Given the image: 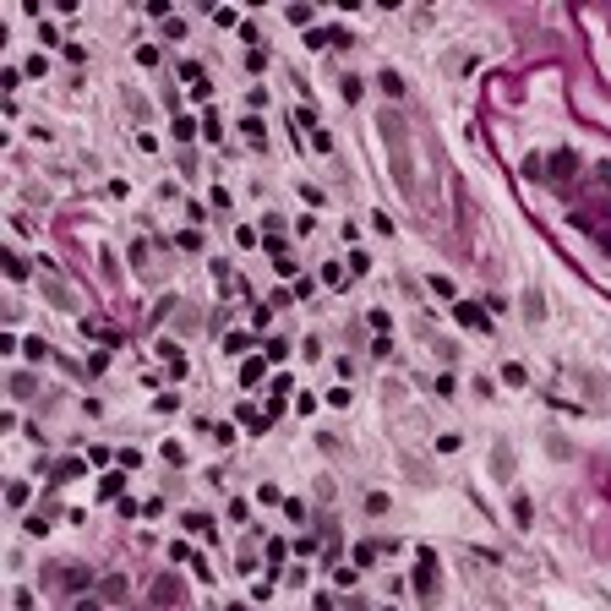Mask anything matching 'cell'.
Returning a JSON list of instances; mask_svg holds the SVG:
<instances>
[{
	"mask_svg": "<svg viewBox=\"0 0 611 611\" xmlns=\"http://www.w3.org/2000/svg\"><path fill=\"white\" fill-rule=\"evenodd\" d=\"M431 568H437V557L431 551H420V573H415V590H420V601L431 606V595H437V584H431Z\"/></svg>",
	"mask_w": 611,
	"mask_h": 611,
	"instance_id": "cell-1",
	"label": "cell"
},
{
	"mask_svg": "<svg viewBox=\"0 0 611 611\" xmlns=\"http://www.w3.org/2000/svg\"><path fill=\"white\" fill-rule=\"evenodd\" d=\"M491 469H497V480H513V448H508V442L491 448Z\"/></svg>",
	"mask_w": 611,
	"mask_h": 611,
	"instance_id": "cell-2",
	"label": "cell"
},
{
	"mask_svg": "<svg viewBox=\"0 0 611 611\" xmlns=\"http://www.w3.org/2000/svg\"><path fill=\"white\" fill-rule=\"evenodd\" d=\"M453 317L464 322V328H486V311H480L475 301H458V306H453Z\"/></svg>",
	"mask_w": 611,
	"mask_h": 611,
	"instance_id": "cell-3",
	"label": "cell"
},
{
	"mask_svg": "<svg viewBox=\"0 0 611 611\" xmlns=\"http://www.w3.org/2000/svg\"><path fill=\"white\" fill-rule=\"evenodd\" d=\"M551 169H557V180H562V175H573V169H579V153H573V148L551 153Z\"/></svg>",
	"mask_w": 611,
	"mask_h": 611,
	"instance_id": "cell-4",
	"label": "cell"
},
{
	"mask_svg": "<svg viewBox=\"0 0 611 611\" xmlns=\"http://www.w3.org/2000/svg\"><path fill=\"white\" fill-rule=\"evenodd\" d=\"M44 295H50L55 306H66V311H72V290H66L61 279H44Z\"/></svg>",
	"mask_w": 611,
	"mask_h": 611,
	"instance_id": "cell-5",
	"label": "cell"
},
{
	"mask_svg": "<svg viewBox=\"0 0 611 611\" xmlns=\"http://www.w3.org/2000/svg\"><path fill=\"white\" fill-rule=\"evenodd\" d=\"M382 93H387V98H404V76L393 72V66L382 72Z\"/></svg>",
	"mask_w": 611,
	"mask_h": 611,
	"instance_id": "cell-6",
	"label": "cell"
},
{
	"mask_svg": "<svg viewBox=\"0 0 611 611\" xmlns=\"http://www.w3.org/2000/svg\"><path fill=\"white\" fill-rule=\"evenodd\" d=\"M513 519H519V530L535 519V502H530V497H513Z\"/></svg>",
	"mask_w": 611,
	"mask_h": 611,
	"instance_id": "cell-7",
	"label": "cell"
},
{
	"mask_svg": "<svg viewBox=\"0 0 611 611\" xmlns=\"http://www.w3.org/2000/svg\"><path fill=\"white\" fill-rule=\"evenodd\" d=\"M502 382H508V387H524V366H519V361H508V366H502Z\"/></svg>",
	"mask_w": 611,
	"mask_h": 611,
	"instance_id": "cell-8",
	"label": "cell"
},
{
	"mask_svg": "<svg viewBox=\"0 0 611 611\" xmlns=\"http://www.w3.org/2000/svg\"><path fill=\"white\" fill-rule=\"evenodd\" d=\"M6 273H11V279H28V262H22L17 251H6Z\"/></svg>",
	"mask_w": 611,
	"mask_h": 611,
	"instance_id": "cell-9",
	"label": "cell"
},
{
	"mask_svg": "<svg viewBox=\"0 0 611 611\" xmlns=\"http://www.w3.org/2000/svg\"><path fill=\"white\" fill-rule=\"evenodd\" d=\"M372 557H377V546H372V540H361V546H355V568H372Z\"/></svg>",
	"mask_w": 611,
	"mask_h": 611,
	"instance_id": "cell-10",
	"label": "cell"
},
{
	"mask_svg": "<svg viewBox=\"0 0 611 611\" xmlns=\"http://www.w3.org/2000/svg\"><path fill=\"white\" fill-rule=\"evenodd\" d=\"M22 350H28V361H44V355H50V344H44V339H28Z\"/></svg>",
	"mask_w": 611,
	"mask_h": 611,
	"instance_id": "cell-11",
	"label": "cell"
},
{
	"mask_svg": "<svg viewBox=\"0 0 611 611\" xmlns=\"http://www.w3.org/2000/svg\"><path fill=\"white\" fill-rule=\"evenodd\" d=\"M268 361H290V344H284V339H268Z\"/></svg>",
	"mask_w": 611,
	"mask_h": 611,
	"instance_id": "cell-12",
	"label": "cell"
},
{
	"mask_svg": "<svg viewBox=\"0 0 611 611\" xmlns=\"http://www.w3.org/2000/svg\"><path fill=\"white\" fill-rule=\"evenodd\" d=\"M120 486H126L120 475H104V480H98V491H104V497H120Z\"/></svg>",
	"mask_w": 611,
	"mask_h": 611,
	"instance_id": "cell-13",
	"label": "cell"
},
{
	"mask_svg": "<svg viewBox=\"0 0 611 611\" xmlns=\"http://www.w3.org/2000/svg\"><path fill=\"white\" fill-rule=\"evenodd\" d=\"M126 595V579H104V601H120Z\"/></svg>",
	"mask_w": 611,
	"mask_h": 611,
	"instance_id": "cell-14",
	"label": "cell"
},
{
	"mask_svg": "<svg viewBox=\"0 0 611 611\" xmlns=\"http://www.w3.org/2000/svg\"><path fill=\"white\" fill-rule=\"evenodd\" d=\"M262 377V361H246V366H240V382H246V387H251V382Z\"/></svg>",
	"mask_w": 611,
	"mask_h": 611,
	"instance_id": "cell-15",
	"label": "cell"
},
{
	"mask_svg": "<svg viewBox=\"0 0 611 611\" xmlns=\"http://www.w3.org/2000/svg\"><path fill=\"white\" fill-rule=\"evenodd\" d=\"M186 530H191V535H208V530H213V524H208L202 513H186Z\"/></svg>",
	"mask_w": 611,
	"mask_h": 611,
	"instance_id": "cell-16",
	"label": "cell"
},
{
	"mask_svg": "<svg viewBox=\"0 0 611 611\" xmlns=\"http://www.w3.org/2000/svg\"><path fill=\"white\" fill-rule=\"evenodd\" d=\"M601 180H606V186H611V158H606V164H601Z\"/></svg>",
	"mask_w": 611,
	"mask_h": 611,
	"instance_id": "cell-17",
	"label": "cell"
}]
</instances>
